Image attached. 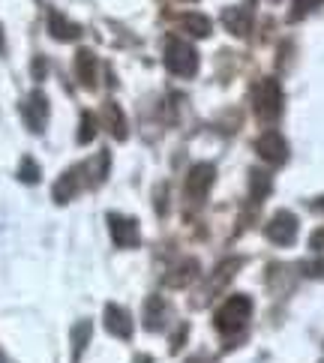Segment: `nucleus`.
<instances>
[{
  "mask_svg": "<svg viewBox=\"0 0 324 363\" xmlns=\"http://www.w3.org/2000/svg\"><path fill=\"white\" fill-rule=\"evenodd\" d=\"M102 121H106V129H108V133L118 138V141L126 138V121H123L121 106H114V102H106V106H102Z\"/></svg>",
  "mask_w": 324,
  "mask_h": 363,
  "instance_id": "nucleus-13",
  "label": "nucleus"
},
{
  "mask_svg": "<svg viewBox=\"0 0 324 363\" xmlns=\"http://www.w3.org/2000/svg\"><path fill=\"white\" fill-rule=\"evenodd\" d=\"M75 72H79V82L84 87L96 84V60H94V55H90L87 48H82L79 55H75Z\"/></svg>",
  "mask_w": 324,
  "mask_h": 363,
  "instance_id": "nucleus-14",
  "label": "nucleus"
},
{
  "mask_svg": "<svg viewBox=\"0 0 324 363\" xmlns=\"http://www.w3.org/2000/svg\"><path fill=\"white\" fill-rule=\"evenodd\" d=\"M184 28L192 33V36H207L211 33V18H204V16H196V12H186L184 16Z\"/></svg>",
  "mask_w": 324,
  "mask_h": 363,
  "instance_id": "nucleus-17",
  "label": "nucleus"
},
{
  "mask_svg": "<svg viewBox=\"0 0 324 363\" xmlns=\"http://www.w3.org/2000/svg\"><path fill=\"white\" fill-rule=\"evenodd\" d=\"M162 321H165V303H162L160 294H153V297H147V303H145V328L147 330H160Z\"/></svg>",
  "mask_w": 324,
  "mask_h": 363,
  "instance_id": "nucleus-15",
  "label": "nucleus"
},
{
  "mask_svg": "<svg viewBox=\"0 0 324 363\" xmlns=\"http://www.w3.org/2000/svg\"><path fill=\"white\" fill-rule=\"evenodd\" d=\"M106 328H108V333L118 336V340H129V336H133V318H129L126 309L108 303L106 306Z\"/></svg>",
  "mask_w": 324,
  "mask_h": 363,
  "instance_id": "nucleus-9",
  "label": "nucleus"
},
{
  "mask_svg": "<svg viewBox=\"0 0 324 363\" xmlns=\"http://www.w3.org/2000/svg\"><path fill=\"white\" fill-rule=\"evenodd\" d=\"M48 30H51V36H55V40H60V43H72V40H79V36H82L79 24L69 21V18H63L57 9L48 12Z\"/></svg>",
  "mask_w": 324,
  "mask_h": 363,
  "instance_id": "nucleus-10",
  "label": "nucleus"
},
{
  "mask_svg": "<svg viewBox=\"0 0 324 363\" xmlns=\"http://www.w3.org/2000/svg\"><path fill=\"white\" fill-rule=\"evenodd\" d=\"M252 106L258 121L264 123H274L279 114H282V87L276 79H262L255 84V94H252Z\"/></svg>",
  "mask_w": 324,
  "mask_h": 363,
  "instance_id": "nucleus-2",
  "label": "nucleus"
},
{
  "mask_svg": "<svg viewBox=\"0 0 324 363\" xmlns=\"http://www.w3.org/2000/svg\"><path fill=\"white\" fill-rule=\"evenodd\" d=\"M96 135V118L90 111L82 114V129H79V145H87V141H94Z\"/></svg>",
  "mask_w": 324,
  "mask_h": 363,
  "instance_id": "nucleus-19",
  "label": "nucleus"
},
{
  "mask_svg": "<svg viewBox=\"0 0 324 363\" xmlns=\"http://www.w3.org/2000/svg\"><path fill=\"white\" fill-rule=\"evenodd\" d=\"M315 4H318V0H294V6H297V9L291 12V18H301L303 12H309V9H313Z\"/></svg>",
  "mask_w": 324,
  "mask_h": 363,
  "instance_id": "nucleus-21",
  "label": "nucleus"
},
{
  "mask_svg": "<svg viewBox=\"0 0 324 363\" xmlns=\"http://www.w3.org/2000/svg\"><path fill=\"white\" fill-rule=\"evenodd\" d=\"M33 75L36 79H43L45 75V60H33Z\"/></svg>",
  "mask_w": 324,
  "mask_h": 363,
  "instance_id": "nucleus-23",
  "label": "nucleus"
},
{
  "mask_svg": "<svg viewBox=\"0 0 324 363\" xmlns=\"http://www.w3.org/2000/svg\"><path fill=\"white\" fill-rule=\"evenodd\" d=\"M21 118L28 123V129L33 133H43L45 121H48V99L43 96V90H33V94L21 102Z\"/></svg>",
  "mask_w": 324,
  "mask_h": 363,
  "instance_id": "nucleus-6",
  "label": "nucleus"
},
{
  "mask_svg": "<svg viewBox=\"0 0 324 363\" xmlns=\"http://www.w3.org/2000/svg\"><path fill=\"white\" fill-rule=\"evenodd\" d=\"M82 172H84V165H75V168H69L67 174H63L57 184H55V201H69L75 192L82 189V184H84V177H82Z\"/></svg>",
  "mask_w": 324,
  "mask_h": 363,
  "instance_id": "nucleus-11",
  "label": "nucleus"
},
{
  "mask_svg": "<svg viewBox=\"0 0 324 363\" xmlns=\"http://www.w3.org/2000/svg\"><path fill=\"white\" fill-rule=\"evenodd\" d=\"M255 150H258V157L267 160L270 165H279V162H285V157H289V145H285V138L279 133H274V129L255 141Z\"/></svg>",
  "mask_w": 324,
  "mask_h": 363,
  "instance_id": "nucleus-8",
  "label": "nucleus"
},
{
  "mask_svg": "<svg viewBox=\"0 0 324 363\" xmlns=\"http://www.w3.org/2000/svg\"><path fill=\"white\" fill-rule=\"evenodd\" d=\"M264 235H267L270 243H276V246L294 243V238H297V216L289 213V211H279V213L264 225Z\"/></svg>",
  "mask_w": 324,
  "mask_h": 363,
  "instance_id": "nucleus-5",
  "label": "nucleus"
},
{
  "mask_svg": "<svg viewBox=\"0 0 324 363\" xmlns=\"http://www.w3.org/2000/svg\"><path fill=\"white\" fill-rule=\"evenodd\" d=\"M186 363H207L204 357H192V360H186Z\"/></svg>",
  "mask_w": 324,
  "mask_h": 363,
  "instance_id": "nucleus-25",
  "label": "nucleus"
},
{
  "mask_svg": "<svg viewBox=\"0 0 324 363\" xmlns=\"http://www.w3.org/2000/svg\"><path fill=\"white\" fill-rule=\"evenodd\" d=\"M250 313H252V301L246 294H231L228 301L216 309V330L219 333H225V336H238L243 328H246V321H250Z\"/></svg>",
  "mask_w": 324,
  "mask_h": 363,
  "instance_id": "nucleus-1",
  "label": "nucleus"
},
{
  "mask_svg": "<svg viewBox=\"0 0 324 363\" xmlns=\"http://www.w3.org/2000/svg\"><path fill=\"white\" fill-rule=\"evenodd\" d=\"M309 243H313V250H321V243H324V228H321V231H315L313 240H309Z\"/></svg>",
  "mask_w": 324,
  "mask_h": 363,
  "instance_id": "nucleus-24",
  "label": "nucleus"
},
{
  "mask_svg": "<svg viewBox=\"0 0 324 363\" xmlns=\"http://www.w3.org/2000/svg\"><path fill=\"white\" fill-rule=\"evenodd\" d=\"M213 177H216V168H213L211 162L192 165V172L186 174V184H184L186 199L196 201V204H201L204 196H207V192H211V186H213Z\"/></svg>",
  "mask_w": 324,
  "mask_h": 363,
  "instance_id": "nucleus-4",
  "label": "nucleus"
},
{
  "mask_svg": "<svg viewBox=\"0 0 324 363\" xmlns=\"http://www.w3.org/2000/svg\"><path fill=\"white\" fill-rule=\"evenodd\" d=\"M223 24L235 36H246L252 28V16H250V9H243V6H228L223 12Z\"/></svg>",
  "mask_w": 324,
  "mask_h": 363,
  "instance_id": "nucleus-12",
  "label": "nucleus"
},
{
  "mask_svg": "<svg viewBox=\"0 0 324 363\" xmlns=\"http://www.w3.org/2000/svg\"><path fill=\"white\" fill-rule=\"evenodd\" d=\"M108 228H111V238L121 250H133L138 243V223L129 216H121V213H111L108 216Z\"/></svg>",
  "mask_w": 324,
  "mask_h": 363,
  "instance_id": "nucleus-7",
  "label": "nucleus"
},
{
  "mask_svg": "<svg viewBox=\"0 0 324 363\" xmlns=\"http://www.w3.org/2000/svg\"><path fill=\"white\" fill-rule=\"evenodd\" d=\"M318 207H324V201H318Z\"/></svg>",
  "mask_w": 324,
  "mask_h": 363,
  "instance_id": "nucleus-27",
  "label": "nucleus"
},
{
  "mask_svg": "<svg viewBox=\"0 0 324 363\" xmlns=\"http://www.w3.org/2000/svg\"><path fill=\"white\" fill-rule=\"evenodd\" d=\"M165 67H168V72L180 75V79L196 75V69H199L196 48H192L189 43H184V40H177V36H168L165 40Z\"/></svg>",
  "mask_w": 324,
  "mask_h": 363,
  "instance_id": "nucleus-3",
  "label": "nucleus"
},
{
  "mask_svg": "<svg viewBox=\"0 0 324 363\" xmlns=\"http://www.w3.org/2000/svg\"><path fill=\"white\" fill-rule=\"evenodd\" d=\"M18 180H24V184H36V180H40V165H36L30 157L21 160V165H18Z\"/></svg>",
  "mask_w": 324,
  "mask_h": 363,
  "instance_id": "nucleus-20",
  "label": "nucleus"
},
{
  "mask_svg": "<svg viewBox=\"0 0 324 363\" xmlns=\"http://www.w3.org/2000/svg\"><path fill=\"white\" fill-rule=\"evenodd\" d=\"M0 51H4V28H0Z\"/></svg>",
  "mask_w": 324,
  "mask_h": 363,
  "instance_id": "nucleus-26",
  "label": "nucleus"
},
{
  "mask_svg": "<svg viewBox=\"0 0 324 363\" xmlns=\"http://www.w3.org/2000/svg\"><path fill=\"white\" fill-rule=\"evenodd\" d=\"M303 274H306V277H324V262H309V264H303Z\"/></svg>",
  "mask_w": 324,
  "mask_h": 363,
  "instance_id": "nucleus-22",
  "label": "nucleus"
},
{
  "mask_svg": "<svg viewBox=\"0 0 324 363\" xmlns=\"http://www.w3.org/2000/svg\"><path fill=\"white\" fill-rule=\"evenodd\" d=\"M250 184H252L250 199H252V201H264V196L270 192V177H267L264 172H252V174H250Z\"/></svg>",
  "mask_w": 324,
  "mask_h": 363,
  "instance_id": "nucleus-18",
  "label": "nucleus"
},
{
  "mask_svg": "<svg viewBox=\"0 0 324 363\" xmlns=\"http://www.w3.org/2000/svg\"><path fill=\"white\" fill-rule=\"evenodd\" d=\"M90 333H94V328H90V321H79L72 328V360H79L82 352H84V345L90 340Z\"/></svg>",
  "mask_w": 324,
  "mask_h": 363,
  "instance_id": "nucleus-16",
  "label": "nucleus"
}]
</instances>
